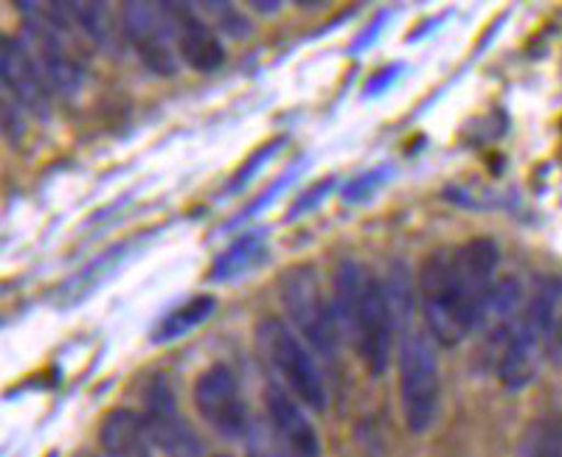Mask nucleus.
I'll use <instances>...</instances> for the list:
<instances>
[{
	"label": "nucleus",
	"mask_w": 562,
	"mask_h": 457,
	"mask_svg": "<svg viewBox=\"0 0 562 457\" xmlns=\"http://www.w3.org/2000/svg\"><path fill=\"white\" fill-rule=\"evenodd\" d=\"M498 244L486 236L436 250L422 261L416 289L425 329L436 343L453 349L481 329L498 286Z\"/></svg>",
	"instance_id": "nucleus-1"
},
{
	"label": "nucleus",
	"mask_w": 562,
	"mask_h": 457,
	"mask_svg": "<svg viewBox=\"0 0 562 457\" xmlns=\"http://www.w3.org/2000/svg\"><path fill=\"white\" fill-rule=\"evenodd\" d=\"M333 304L340 334L371 376H383L394 349V311L389 289L360 261H340L333 275Z\"/></svg>",
	"instance_id": "nucleus-2"
},
{
	"label": "nucleus",
	"mask_w": 562,
	"mask_h": 457,
	"mask_svg": "<svg viewBox=\"0 0 562 457\" xmlns=\"http://www.w3.org/2000/svg\"><path fill=\"white\" fill-rule=\"evenodd\" d=\"M391 311H394L396 365H400V401H403V419L408 432L422 435L434 426L441 401V376L436 359V340L428 329L414 323V298H411L408 281L396 278L394 293H389Z\"/></svg>",
	"instance_id": "nucleus-3"
},
{
	"label": "nucleus",
	"mask_w": 562,
	"mask_h": 457,
	"mask_svg": "<svg viewBox=\"0 0 562 457\" xmlns=\"http://www.w3.org/2000/svg\"><path fill=\"white\" fill-rule=\"evenodd\" d=\"M562 298V281L546 278L520 309L518 320L498 354V379L509 390L529 388L551 349L557 329V306Z\"/></svg>",
	"instance_id": "nucleus-4"
},
{
	"label": "nucleus",
	"mask_w": 562,
	"mask_h": 457,
	"mask_svg": "<svg viewBox=\"0 0 562 457\" xmlns=\"http://www.w3.org/2000/svg\"><path fill=\"white\" fill-rule=\"evenodd\" d=\"M256 345H259V354L276 374L281 388L293 393L313 413H326L329 396H326L324 374H321L310 345L295 334V329L281 323L279 318L259 320Z\"/></svg>",
	"instance_id": "nucleus-5"
},
{
	"label": "nucleus",
	"mask_w": 562,
	"mask_h": 457,
	"mask_svg": "<svg viewBox=\"0 0 562 457\" xmlns=\"http://www.w3.org/2000/svg\"><path fill=\"white\" fill-rule=\"evenodd\" d=\"M281 304L288 311L295 334L310 345V351L333 363L338 356L340 325L335 318L333 298H326L324 281L315 267H293L281 278Z\"/></svg>",
	"instance_id": "nucleus-6"
},
{
	"label": "nucleus",
	"mask_w": 562,
	"mask_h": 457,
	"mask_svg": "<svg viewBox=\"0 0 562 457\" xmlns=\"http://www.w3.org/2000/svg\"><path fill=\"white\" fill-rule=\"evenodd\" d=\"M194 407L200 419L225 441L250 435V415L237 376L225 365H211L194 381Z\"/></svg>",
	"instance_id": "nucleus-7"
},
{
	"label": "nucleus",
	"mask_w": 562,
	"mask_h": 457,
	"mask_svg": "<svg viewBox=\"0 0 562 457\" xmlns=\"http://www.w3.org/2000/svg\"><path fill=\"white\" fill-rule=\"evenodd\" d=\"M122 26L127 34L124 39L133 45V52L155 77H175L178 73L180 57L160 3H124Z\"/></svg>",
	"instance_id": "nucleus-8"
},
{
	"label": "nucleus",
	"mask_w": 562,
	"mask_h": 457,
	"mask_svg": "<svg viewBox=\"0 0 562 457\" xmlns=\"http://www.w3.org/2000/svg\"><path fill=\"white\" fill-rule=\"evenodd\" d=\"M144 419L153 432L155 446L167 457H205L198 432L180 413L172 385L160 374H155L144 390Z\"/></svg>",
	"instance_id": "nucleus-9"
},
{
	"label": "nucleus",
	"mask_w": 562,
	"mask_h": 457,
	"mask_svg": "<svg viewBox=\"0 0 562 457\" xmlns=\"http://www.w3.org/2000/svg\"><path fill=\"white\" fill-rule=\"evenodd\" d=\"M265 421L281 457H324L318 432L304 413V404L279 381H270L265 388Z\"/></svg>",
	"instance_id": "nucleus-10"
},
{
	"label": "nucleus",
	"mask_w": 562,
	"mask_h": 457,
	"mask_svg": "<svg viewBox=\"0 0 562 457\" xmlns=\"http://www.w3.org/2000/svg\"><path fill=\"white\" fill-rule=\"evenodd\" d=\"M0 73H3V88L14 95L20 107L34 115H48L54 88L26 39L9 34L0 39Z\"/></svg>",
	"instance_id": "nucleus-11"
},
{
	"label": "nucleus",
	"mask_w": 562,
	"mask_h": 457,
	"mask_svg": "<svg viewBox=\"0 0 562 457\" xmlns=\"http://www.w3.org/2000/svg\"><path fill=\"white\" fill-rule=\"evenodd\" d=\"M169 20L178 57L198 73H214L223 68L225 48L220 32L211 26L209 20L200 18L189 3H160Z\"/></svg>",
	"instance_id": "nucleus-12"
},
{
	"label": "nucleus",
	"mask_w": 562,
	"mask_h": 457,
	"mask_svg": "<svg viewBox=\"0 0 562 457\" xmlns=\"http://www.w3.org/2000/svg\"><path fill=\"white\" fill-rule=\"evenodd\" d=\"M99 438L108 457H155V449H158L144 413H135L127 407L110 410L99 430Z\"/></svg>",
	"instance_id": "nucleus-13"
},
{
	"label": "nucleus",
	"mask_w": 562,
	"mask_h": 457,
	"mask_svg": "<svg viewBox=\"0 0 562 457\" xmlns=\"http://www.w3.org/2000/svg\"><path fill=\"white\" fill-rule=\"evenodd\" d=\"M265 259H268V239H265V233L254 230V233L239 236L237 242L228 244V248L214 259L209 278L214 281V284H231V281L248 275L250 270L262 267Z\"/></svg>",
	"instance_id": "nucleus-14"
},
{
	"label": "nucleus",
	"mask_w": 562,
	"mask_h": 457,
	"mask_svg": "<svg viewBox=\"0 0 562 457\" xmlns=\"http://www.w3.org/2000/svg\"><path fill=\"white\" fill-rule=\"evenodd\" d=\"M127 255H130V244H115V248H110L108 253L97 255V259L90 261L88 267L79 270L74 278L65 281L59 300H63L65 306L82 304L85 298H90V295L97 293L99 286H104V281H108L115 270L122 267Z\"/></svg>",
	"instance_id": "nucleus-15"
},
{
	"label": "nucleus",
	"mask_w": 562,
	"mask_h": 457,
	"mask_svg": "<svg viewBox=\"0 0 562 457\" xmlns=\"http://www.w3.org/2000/svg\"><path fill=\"white\" fill-rule=\"evenodd\" d=\"M214 311H217V298L214 295H198V298L186 300V304L169 311L167 318L155 325L153 343H175V340L186 336L189 331L198 329V325H203Z\"/></svg>",
	"instance_id": "nucleus-16"
},
{
	"label": "nucleus",
	"mask_w": 562,
	"mask_h": 457,
	"mask_svg": "<svg viewBox=\"0 0 562 457\" xmlns=\"http://www.w3.org/2000/svg\"><path fill=\"white\" fill-rule=\"evenodd\" d=\"M518 457H562V415H540L526 426Z\"/></svg>",
	"instance_id": "nucleus-17"
},
{
	"label": "nucleus",
	"mask_w": 562,
	"mask_h": 457,
	"mask_svg": "<svg viewBox=\"0 0 562 457\" xmlns=\"http://www.w3.org/2000/svg\"><path fill=\"white\" fill-rule=\"evenodd\" d=\"M70 12L85 37L97 39L99 45H108L113 39V18H110L108 3H70Z\"/></svg>",
	"instance_id": "nucleus-18"
},
{
	"label": "nucleus",
	"mask_w": 562,
	"mask_h": 457,
	"mask_svg": "<svg viewBox=\"0 0 562 457\" xmlns=\"http://www.w3.org/2000/svg\"><path fill=\"white\" fill-rule=\"evenodd\" d=\"M203 9L211 12V26L223 32L225 37H234V39H245L250 34V23L243 12H239L234 3H203Z\"/></svg>",
	"instance_id": "nucleus-19"
},
{
	"label": "nucleus",
	"mask_w": 562,
	"mask_h": 457,
	"mask_svg": "<svg viewBox=\"0 0 562 457\" xmlns=\"http://www.w3.org/2000/svg\"><path fill=\"white\" fill-rule=\"evenodd\" d=\"M391 169L389 165H383V169H371V172H363L360 178L351 180L349 185L344 188V203H363V199H369L374 191L380 188V185H385L391 180Z\"/></svg>",
	"instance_id": "nucleus-20"
},
{
	"label": "nucleus",
	"mask_w": 562,
	"mask_h": 457,
	"mask_svg": "<svg viewBox=\"0 0 562 457\" xmlns=\"http://www.w3.org/2000/svg\"><path fill=\"white\" fill-rule=\"evenodd\" d=\"M329 188H333V180H324V183L315 185V188L310 191V197H301L299 203H295V208L290 210V216H293V219H295V216H299L301 210H310V208H313V205L318 203V199L324 197V194H326V191H329Z\"/></svg>",
	"instance_id": "nucleus-21"
},
{
	"label": "nucleus",
	"mask_w": 562,
	"mask_h": 457,
	"mask_svg": "<svg viewBox=\"0 0 562 457\" xmlns=\"http://www.w3.org/2000/svg\"><path fill=\"white\" fill-rule=\"evenodd\" d=\"M250 7H254L256 12H268V14H273V12H279L281 3H262V0H254V3H250Z\"/></svg>",
	"instance_id": "nucleus-22"
},
{
	"label": "nucleus",
	"mask_w": 562,
	"mask_h": 457,
	"mask_svg": "<svg viewBox=\"0 0 562 457\" xmlns=\"http://www.w3.org/2000/svg\"><path fill=\"white\" fill-rule=\"evenodd\" d=\"M551 349L562 351V318H557V329H554V340H551Z\"/></svg>",
	"instance_id": "nucleus-23"
}]
</instances>
